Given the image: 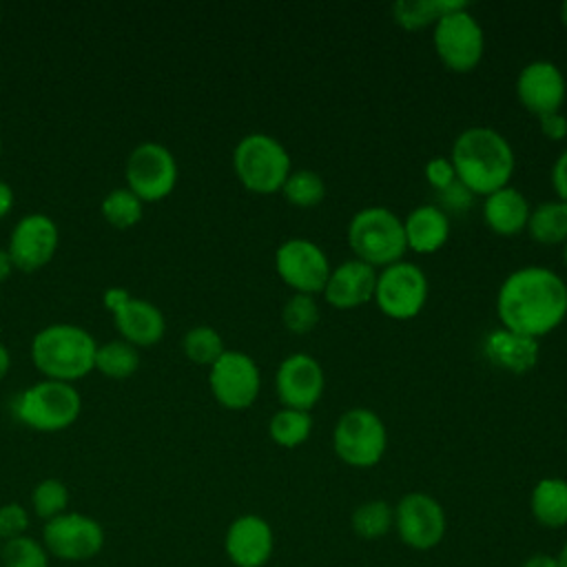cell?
Returning a JSON list of instances; mask_svg holds the SVG:
<instances>
[{
	"label": "cell",
	"mask_w": 567,
	"mask_h": 567,
	"mask_svg": "<svg viewBox=\"0 0 567 567\" xmlns=\"http://www.w3.org/2000/svg\"><path fill=\"white\" fill-rule=\"evenodd\" d=\"M496 315L503 328L540 339L567 317V284L545 266L516 268L498 286Z\"/></svg>",
	"instance_id": "obj_1"
},
{
	"label": "cell",
	"mask_w": 567,
	"mask_h": 567,
	"mask_svg": "<svg viewBox=\"0 0 567 567\" xmlns=\"http://www.w3.org/2000/svg\"><path fill=\"white\" fill-rule=\"evenodd\" d=\"M450 162L456 179L474 195H489L509 186L516 157L505 135L489 126H470L461 131L452 144Z\"/></svg>",
	"instance_id": "obj_2"
},
{
	"label": "cell",
	"mask_w": 567,
	"mask_h": 567,
	"mask_svg": "<svg viewBox=\"0 0 567 567\" xmlns=\"http://www.w3.org/2000/svg\"><path fill=\"white\" fill-rule=\"evenodd\" d=\"M97 341L75 323H51L31 339V361L44 379L73 383L95 368Z\"/></svg>",
	"instance_id": "obj_3"
},
{
	"label": "cell",
	"mask_w": 567,
	"mask_h": 567,
	"mask_svg": "<svg viewBox=\"0 0 567 567\" xmlns=\"http://www.w3.org/2000/svg\"><path fill=\"white\" fill-rule=\"evenodd\" d=\"M348 246L372 268L401 261L408 250L403 219L385 206H365L348 224Z\"/></svg>",
	"instance_id": "obj_4"
},
{
	"label": "cell",
	"mask_w": 567,
	"mask_h": 567,
	"mask_svg": "<svg viewBox=\"0 0 567 567\" xmlns=\"http://www.w3.org/2000/svg\"><path fill=\"white\" fill-rule=\"evenodd\" d=\"M233 168L237 179L257 195L281 190L292 171L290 153L268 133H248L233 148Z\"/></svg>",
	"instance_id": "obj_5"
},
{
	"label": "cell",
	"mask_w": 567,
	"mask_h": 567,
	"mask_svg": "<svg viewBox=\"0 0 567 567\" xmlns=\"http://www.w3.org/2000/svg\"><path fill=\"white\" fill-rule=\"evenodd\" d=\"M82 410V396L69 381L42 379L20 392L13 403L16 416L31 430L58 432L69 427Z\"/></svg>",
	"instance_id": "obj_6"
},
{
	"label": "cell",
	"mask_w": 567,
	"mask_h": 567,
	"mask_svg": "<svg viewBox=\"0 0 567 567\" xmlns=\"http://www.w3.org/2000/svg\"><path fill=\"white\" fill-rule=\"evenodd\" d=\"M332 447L339 461L350 467H374L388 447L383 419L370 408L346 410L332 430Z\"/></svg>",
	"instance_id": "obj_7"
},
{
	"label": "cell",
	"mask_w": 567,
	"mask_h": 567,
	"mask_svg": "<svg viewBox=\"0 0 567 567\" xmlns=\"http://www.w3.org/2000/svg\"><path fill=\"white\" fill-rule=\"evenodd\" d=\"M432 44L445 69L470 73L483 60L485 33L467 7L445 13L432 33Z\"/></svg>",
	"instance_id": "obj_8"
},
{
	"label": "cell",
	"mask_w": 567,
	"mask_h": 567,
	"mask_svg": "<svg viewBox=\"0 0 567 567\" xmlns=\"http://www.w3.org/2000/svg\"><path fill=\"white\" fill-rule=\"evenodd\" d=\"M427 292L425 272L416 264L401 259L379 270L372 301L385 317L405 321L423 310Z\"/></svg>",
	"instance_id": "obj_9"
},
{
	"label": "cell",
	"mask_w": 567,
	"mask_h": 567,
	"mask_svg": "<svg viewBox=\"0 0 567 567\" xmlns=\"http://www.w3.org/2000/svg\"><path fill=\"white\" fill-rule=\"evenodd\" d=\"M126 186L142 202L164 199L177 184V159L168 146L155 140L140 142L126 157Z\"/></svg>",
	"instance_id": "obj_10"
},
{
	"label": "cell",
	"mask_w": 567,
	"mask_h": 567,
	"mask_svg": "<svg viewBox=\"0 0 567 567\" xmlns=\"http://www.w3.org/2000/svg\"><path fill=\"white\" fill-rule=\"evenodd\" d=\"M394 529L405 547L416 551L434 549L447 529L445 509L425 492H408L394 505Z\"/></svg>",
	"instance_id": "obj_11"
},
{
	"label": "cell",
	"mask_w": 567,
	"mask_h": 567,
	"mask_svg": "<svg viewBox=\"0 0 567 567\" xmlns=\"http://www.w3.org/2000/svg\"><path fill=\"white\" fill-rule=\"evenodd\" d=\"M275 270L295 292L317 295L323 292L332 266L319 244L306 237H290L275 250Z\"/></svg>",
	"instance_id": "obj_12"
},
{
	"label": "cell",
	"mask_w": 567,
	"mask_h": 567,
	"mask_svg": "<svg viewBox=\"0 0 567 567\" xmlns=\"http://www.w3.org/2000/svg\"><path fill=\"white\" fill-rule=\"evenodd\" d=\"M208 385L219 405L228 410H246L259 396V365L241 350H226L210 365Z\"/></svg>",
	"instance_id": "obj_13"
},
{
	"label": "cell",
	"mask_w": 567,
	"mask_h": 567,
	"mask_svg": "<svg viewBox=\"0 0 567 567\" xmlns=\"http://www.w3.org/2000/svg\"><path fill=\"white\" fill-rule=\"evenodd\" d=\"M47 549L62 560L93 558L104 545L102 525L80 512H64L44 525Z\"/></svg>",
	"instance_id": "obj_14"
},
{
	"label": "cell",
	"mask_w": 567,
	"mask_h": 567,
	"mask_svg": "<svg viewBox=\"0 0 567 567\" xmlns=\"http://www.w3.org/2000/svg\"><path fill=\"white\" fill-rule=\"evenodd\" d=\"M58 239L60 230L53 217L47 213H27L13 224L7 250L16 268L38 270L55 255Z\"/></svg>",
	"instance_id": "obj_15"
},
{
	"label": "cell",
	"mask_w": 567,
	"mask_h": 567,
	"mask_svg": "<svg viewBox=\"0 0 567 567\" xmlns=\"http://www.w3.org/2000/svg\"><path fill=\"white\" fill-rule=\"evenodd\" d=\"M323 388H326L323 368L315 357L306 352L288 354L277 368L275 390L284 408L310 412L319 403Z\"/></svg>",
	"instance_id": "obj_16"
},
{
	"label": "cell",
	"mask_w": 567,
	"mask_h": 567,
	"mask_svg": "<svg viewBox=\"0 0 567 567\" xmlns=\"http://www.w3.org/2000/svg\"><path fill=\"white\" fill-rule=\"evenodd\" d=\"M514 91L520 106L540 117L545 113L560 111L567 97V82L558 64L549 60H534L518 71Z\"/></svg>",
	"instance_id": "obj_17"
},
{
	"label": "cell",
	"mask_w": 567,
	"mask_h": 567,
	"mask_svg": "<svg viewBox=\"0 0 567 567\" xmlns=\"http://www.w3.org/2000/svg\"><path fill=\"white\" fill-rule=\"evenodd\" d=\"M224 549L235 567H264L275 551V532L266 518L241 514L228 525Z\"/></svg>",
	"instance_id": "obj_18"
},
{
	"label": "cell",
	"mask_w": 567,
	"mask_h": 567,
	"mask_svg": "<svg viewBox=\"0 0 567 567\" xmlns=\"http://www.w3.org/2000/svg\"><path fill=\"white\" fill-rule=\"evenodd\" d=\"M379 270L370 264L352 257L341 261L330 270V277L323 286L326 301L337 310H352L359 308L374 297Z\"/></svg>",
	"instance_id": "obj_19"
},
{
	"label": "cell",
	"mask_w": 567,
	"mask_h": 567,
	"mask_svg": "<svg viewBox=\"0 0 567 567\" xmlns=\"http://www.w3.org/2000/svg\"><path fill=\"white\" fill-rule=\"evenodd\" d=\"M113 321L122 339L133 346H153L166 332L164 312L148 299L128 295L115 310Z\"/></svg>",
	"instance_id": "obj_20"
},
{
	"label": "cell",
	"mask_w": 567,
	"mask_h": 567,
	"mask_svg": "<svg viewBox=\"0 0 567 567\" xmlns=\"http://www.w3.org/2000/svg\"><path fill=\"white\" fill-rule=\"evenodd\" d=\"M483 352L496 368L512 374H525L538 363L540 343L534 337L501 326L485 337Z\"/></svg>",
	"instance_id": "obj_21"
},
{
	"label": "cell",
	"mask_w": 567,
	"mask_h": 567,
	"mask_svg": "<svg viewBox=\"0 0 567 567\" xmlns=\"http://www.w3.org/2000/svg\"><path fill=\"white\" fill-rule=\"evenodd\" d=\"M532 206L527 197L514 188L503 186L483 199V219L487 228L503 237H514L527 228Z\"/></svg>",
	"instance_id": "obj_22"
},
{
	"label": "cell",
	"mask_w": 567,
	"mask_h": 567,
	"mask_svg": "<svg viewBox=\"0 0 567 567\" xmlns=\"http://www.w3.org/2000/svg\"><path fill=\"white\" fill-rule=\"evenodd\" d=\"M408 250L432 255L450 239V217L436 204H421L403 219Z\"/></svg>",
	"instance_id": "obj_23"
},
{
	"label": "cell",
	"mask_w": 567,
	"mask_h": 567,
	"mask_svg": "<svg viewBox=\"0 0 567 567\" xmlns=\"http://www.w3.org/2000/svg\"><path fill=\"white\" fill-rule=\"evenodd\" d=\"M529 509L538 525L560 529L567 525V481L558 476L540 478L529 494Z\"/></svg>",
	"instance_id": "obj_24"
},
{
	"label": "cell",
	"mask_w": 567,
	"mask_h": 567,
	"mask_svg": "<svg viewBox=\"0 0 567 567\" xmlns=\"http://www.w3.org/2000/svg\"><path fill=\"white\" fill-rule=\"evenodd\" d=\"M467 7L461 0H396L392 4V18L408 31H421L434 27L445 13Z\"/></svg>",
	"instance_id": "obj_25"
},
{
	"label": "cell",
	"mask_w": 567,
	"mask_h": 567,
	"mask_svg": "<svg viewBox=\"0 0 567 567\" xmlns=\"http://www.w3.org/2000/svg\"><path fill=\"white\" fill-rule=\"evenodd\" d=\"M529 237L545 246H556L567 241V202L549 199L532 208L527 228Z\"/></svg>",
	"instance_id": "obj_26"
},
{
	"label": "cell",
	"mask_w": 567,
	"mask_h": 567,
	"mask_svg": "<svg viewBox=\"0 0 567 567\" xmlns=\"http://www.w3.org/2000/svg\"><path fill=\"white\" fill-rule=\"evenodd\" d=\"M95 368L111 379H128L140 368V348L126 339H111L95 350Z\"/></svg>",
	"instance_id": "obj_27"
},
{
	"label": "cell",
	"mask_w": 567,
	"mask_h": 567,
	"mask_svg": "<svg viewBox=\"0 0 567 567\" xmlns=\"http://www.w3.org/2000/svg\"><path fill=\"white\" fill-rule=\"evenodd\" d=\"M312 432V414L303 410L281 408L268 421V436L279 447H299Z\"/></svg>",
	"instance_id": "obj_28"
},
{
	"label": "cell",
	"mask_w": 567,
	"mask_h": 567,
	"mask_svg": "<svg viewBox=\"0 0 567 567\" xmlns=\"http://www.w3.org/2000/svg\"><path fill=\"white\" fill-rule=\"evenodd\" d=\"M350 525L361 540H377L394 527V507L381 498L365 501L354 507Z\"/></svg>",
	"instance_id": "obj_29"
},
{
	"label": "cell",
	"mask_w": 567,
	"mask_h": 567,
	"mask_svg": "<svg viewBox=\"0 0 567 567\" xmlns=\"http://www.w3.org/2000/svg\"><path fill=\"white\" fill-rule=\"evenodd\" d=\"M284 199L299 208H312L323 202L326 197V182L317 171L310 168H297L290 171L281 186Z\"/></svg>",
	"instance_id": "obj_30"
},
{
	"label": "cell",
	"mask_w": 567,
	"mask_h": 567,
	"mask_svg": "<svg viewBox=\"0 0 567 567\" xmlns=\"http://www.w3.org/2000/svg\"><path fill=\"white\" fill-rule=\"evenodd\" d=\"M100 210L115 228H128L142 219L144 202L128 186H117L104 195Z\"/></svg>",
	"instance_id": "obj_31"
},
{
	"label": "cell",
	"mask_w": 567,
	"mask_h": 567,
	"mask_svg": "<svg viewBox=\"0 0 567 567\" xmlns=\"http://www.w3.org/2000/svg\"><path fill=\"white\" fill-rule=\"evenodd\" d=\"M182 348L193 363L208 365V368L226 352L224 339L213 326H195L186 330L182 339Z\"/></svg>",
	"instance_id": "obj_32"
},
{
	"label": "cell",
	"mask_w": 567,
	"mask_h": 567,
	"mask_svg": "<svg viewBox=\"0 0 567 567\" xmlns=\"http://www.w3.org/2000/svg\"><path fill=\"white\" fill-rule=\"evenodd\" d=\"M319 306L315 301L312 295H301L295 292L292 297L286 299L284 310H281V321L284 326L295 332V334H306L310 330H315V326L319 323Z\"/></svg>",
	"instance_id": "obj_33"
},
{
	"label": "cell",
	"mask_w": 567,
	"mask_h": 567,
	"mask_svg": "<svg viewBox=\"0 0 567 567\" xmlns=\"http://www.w3.org/2000/svg\"><path fill=\"white\" fill-rule=\"evenodd\" d=\"M31 503L38 516L51 520L66 512L69 489L60 478H44L31 492Z\"/></svg>",
	"instance_id": "obj_34"
},
{
	"label": "cell",
	"mask_w": 567,
	"mask_h": 567,
	"mask_svg": "<svg viewBox=\"0 0 567 567\" xmlns=\"http://www.w3.org/2000/svg\"><path fill=\"white\" fill-rule=\"evenodd\" d=\"M4 567H49L47 551L29 536L11 538L2 547Z\"/></svg>",
	"instance_id": "obj_35"
},
{
	"label": "cell",
	"mask_w": 567,
	"mask_h": 567,
	"mask_svg": "<svg viewBox=\"0 0 567 567\" xmlns=\"http://www.w3.org/2000/svg\"><path fill=\"white\" fill-rule=\"evenodd\" d=\"M27 527H29V514L22 505L7 503L0 507V538H4V543L11 538L24 536Z\"/></svg>",
	"instance_id": "obj_36"
},
{
	"label": "cell",
	"mask_w": 567,
	"mask_h": 567,
	"mask_svg": "<svg viewBox=\"0 0 567 567\" xmlns=\"http://www.w3.org/2000/svg\"><path fill=\"white\" fill-rule=\"evenodd\" d=\"M474 193L458 179H454L447 188L439 190V208L450 217V213H465L474 204Z\"/></svg>",
	"instance_id": "obj_37"
},
{
	"label": "cell",
	"mask_w": 567,
	"mask_h": 567,
	"mask_svg": "<svg viewBox=\"0 0 567 567\" xmlns=\"http://www.w3.org/2000/svg\"><path fill=\"white\" fill-rule=\"evenodd\" d=\"M425 182L439 193L443 188H447L454 179H456V173H454V166L450 162V157H443V155H436L432 159H427L425 164Z\"/></svg>",
	"instance_id": "obj_38"
},
{
	"label": "cell",
	"mask_w": 567,
	"mask_h": 567,
	"mask_svg": "<svg viewBox=\"0 0 567 567\" xmlns=\"http://www.w3.org/2000/svg\"><path fill=\"white\" fill-rule=\"evenodd\" d=\"M538 128L540 133L551 140V142H560L567 137V117L556 111V113H545L538 117Z\"/></svg>",
	"instance_id": "obj_39"
},
{
	"label": "cell",
	"mask_w": 567,
	"mask_h": 567,
	"mask_svg": "<svg viewBox=\"0 0 567 567\" xmlns=\"http://www.w3.org/2000/svg\"><path fill=\"white\" fill-rule=\"evenodd\" d=\"M549 177H551V186H554V193L558 195V199L567 202V148L556 157Z\"/></svg>",
	"instance_id": "obj_40"
},
{
	"label": "cell",
	"mask_w": 567,
	"mask_h": 567,
	"mask_svg": "<svg viewBox=\"0 0 567 567\" xmlns=\"http://www.w3.org/2000/svg\"><path fill=\"white\" fill-rule=\"evenodd\" d=\"M131 292L128 290H124L122 286H111V288H106L104 290V295H102V303H104V308H109L111 312L128 297Z\"/></svg>",
	"instance_id": "obj_41"
},
{
	"label": "cell",
	"mask_w": 567,
	"mask_h": 567,
	"mask_svg": "<svg viewBox=\"0 0 567 567\" xmlns=\"http://www.w3.org/2000/svg\"><path fill=\"white\" fill-rule=\"evenodd\" d=\"M520 567H558L556 556L551 554H532L529 558H525V563Z\"/></svg>",
	"instance_id": "obj_42"
},
{
	"label": "cell",
	"mask_w": 567,
	"mask_h": 567,
	"mask_svg": "<svg viewBox=\"0 0 567 567\" xmlns=\"http://www.w3.org/2000/svg\"><path fill=\"white\" fill-rule=\"evenodd\" d=\"M13 206V188L0 179V217H4Z\"/></svg>",
	"instance_id": "obj_43"
},
{
	"label": "cell",
	"mask_w": 567,
	"mask_h": 567,
	"mask_svg": "<svg viewBox=\"0 0 567 567\" xmlns=\"http://www.w3.org/2000/svg\"><path fill=\"white\" fill-rule=\"evenodd\" d=\"M13 268H16V266H13V261H11L9 250H7V248H0V281H4V279L11 275Z\"/></svg>",
	"instance_id": "obj_44"
},
{
	"label": "cell",
	"mask_w": 567,
	"mask_h": 567,
	"mask_svg": "<svg viewBox=\"0 0 567 567\" xmlns=\"http://www.w3.org/2000/svg\"><path fill=\"white\" fill-rule=\"evenodd\" d=\"M9 365H11V354H9L7 346H4V343H0V381L7 377Z\"/></svg>",
	"instance_id": "obj_45"
},
{
	"label": "cell",
	"mask_w": 567,
	"mask_h": 567,
	"mask_svg": "<svg viewBox=\"0 0 567 567\" xmlns=\"http://www.w3.org/2000/svg\"><path fill=\"white\" fill-rule=\"evenodd\" d=\"M556 560H558V567H567V540L563 543V547H560Z\"/></svg>",
	"instance_id": "obj_46"
},
{
	"label": "cell",
	"mask_w": 567,
	"mask_h": 567,
	"mask_svg": "<svg viewBox=\"0 0 567 567\" xmlns=\"http://www.w3.org/2000/svg\"><path fill=\"white\" fill-rule=\"evenodd\" d=\"M560 20H563V24L567 27V0L560 4Z\"/></svg>",
	"instance_id": "obj_47"
},
{
	"label": "cell",
	"mask_w": 567,
	"mask_h": 567,
	"mask_svg": "<svg viewBox=\"0 0 567 567\" xmlns=\"http://www.w3.org/2000/svg\"><path fill=\"white\" fill-rule=\"evenodd\" d=\"M563 259H565V264H567V241H565V248H563Z\"/></svg>",
	"instance_id": "obj_48"
},
{
	"label": "cell",
	"mask_w": 567,
	"mask_h": 567,
	"mask_svg": "<svg viewBox=\"0 0 567 567\" xmlns=\"http://www.w3.org/2000/svg\"><path fill=\"white\" fill-rule=\"evenodd\" d=\"M0 155H2V137H0Z\"/></svg>",
	"instance_id": "obj_49"
}]
</instances>
